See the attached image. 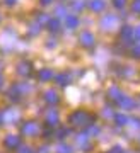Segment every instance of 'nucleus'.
<instances>
[{
    "mask_svg": "<svg viewBox=\"0 0 140 153\" xmlns=\"http://www.w3.org/2000/svg\"><path fill=\"white\" fill-rule=\"evenodd\" d=\"M0 83H2V76H0Z\"/></svg>",
    "mask_w": 140,
    "mask_h": 153,
    "instance_id": "6",
    "label": "nucleus"
},
{
    "mask_svg": "<svg viewBox=\"0 0 140 153\" xmlns=\"http://www.w3.org/2000/svg\"><path fill=\"white\" fill-rule=\"evenodd\" d=\"M87 116L86 114H77V116H72V121H77V123H86Z\"/></svg>",
    "mask_w": 140,
    "mask_h": 153,
    "instance_id": "3",
    "label": "nucleus"
},
{
    "mask_svg": "<svg viewBox=\"0 0 140 153\" xmlns=\"http://www.w3.org/2000/svg\"><path fill=\"white\" fill-rule=\"evenodd\" d=\"M46 97H50V99H46V100H50V102H56V95H55L53 92H48Z\"/></svg>",
    "mask_w": 140,
    "mask_h": 153,
    "instance_id": "4",
    "label": "nucleus"
},
{
    "mask_svg": "<svg viewBox=\"0 0 140 153\" xmlns=\"http://www.w3.org/2000/svg\"><path fill=\"white\" fill-rule=\"evenodd\" d=\"M5 145L9 148H16L17 145H19V140H17L16 136H9V138H5Z\"/></svg>",
    "mask_w": 140,
    "mask_h": 153,
    "instance_id": "2",
    "label": "nucleus"
},
{
    "mask_svg": "<svg viewBox=\"0 0 140 153\" xmlns=\"http://www.w3.org/2000/svg\"><path fill=\"white\" fill-rule=\"evenodd\" d=\"M58 152H60V153H70V148H68V146H60Z\"/></svg>",
    "mask_w": 140,
    "mask_h": 153,
    "instance_id": "5",
    "label": "nucleus"
},
{
    "mask_svg": "<svg viewBox=\"0 0 140 153\" xmlns=\"http://www.w3.org/2000/svg\"><path fill=\"white\" fill-rule=\"evenodd\" d=\"M36 131H38V128H36L34 123H26V124L22 126V133L24 134H34Z\"/></svg>",
    "mask_w": 140,
    "mask_h": 153,
    "instance_id": "1",
    "label": "nucleus"
}]
</instances>
